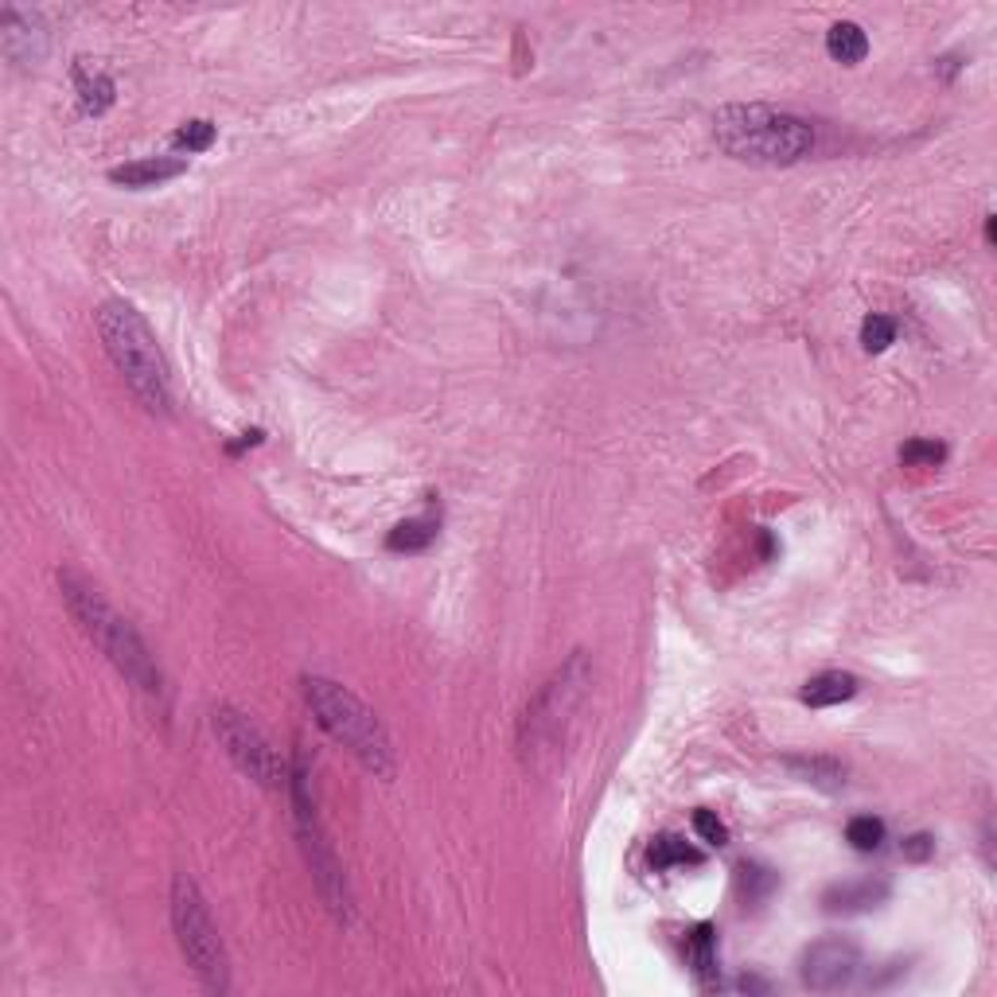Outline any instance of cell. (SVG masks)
Returning a JSON list of instances; mask_svg holds the SVG:
<instances>
[{
    "label": "cell",
    "instance_id": "cell-14",
    "mask_svg": "<svg viewBox=\"0 0 997 997\" xmlns=\"http://www.w3.org/2000/svg\"><path fill=\"white\" fill-rule=\"evenodd\" d=\"M827 52H830V59L845 63V67H857V63L869 55V35L861 32L853 20H838V24L827 32Z\"/></svg>",
    "mask_w": 997,
    "mask_h": 997
},
{
    "label": "cell",
    "instance_id": "cell-2",
    "mask_svg": "<svg viewBox=\"0 0 997 997\" xmlns=\"http://www.w3.org/2000/svg\"><path fill=\"white\" fill-rule=\"evenodd\" d=\"M713 141L729 160L760 164V168H787L810 156L815 129L802 118L776 106H721L713 113Z\"/></svg>",
    "mask_w": 997,
    "mask_h": 997
},
{
    "label": "cell",
    "instance_id": "cell-5",
    "mask_svg": "<svg viewBox=\"0 0 997 997\" xmlns=\"http://www.w3.org/2000/svg\"><path fill=\"white\" fill-rule=\"evenodd\" d=\"M588 686V658L585 651H573V658L565 666H557L550 674L542 690L534 694V701L527 706L519 724V756L527 764L542 767V760L554 756L557 744L565 741V729H569L573 713H577L580 698H585Z\"/></svg>",
    "mask_w": 997,
    "mask_h": 997
},
{
    "label": "cell",
    "instance_id": "cell-1",
    "mask_svg": "<svg viewBox=\"0 0 997 997\" xmlns=\"http://www.w3.org/2000/svg\"><path fill=\"white\" fill-rule=\"evenodd\" d=\"M98 340H102L110 363L121 370V378L129 383V390L137 394L141 406L148 413H171V370L164 358L160 343H156L153 328L145 324V315L125 300H106L95 312Z\"/></svg>",
    "mask_w": 997,
    "mask_h": 997
},
{
    "label": "cell",
    "instance_id": "cell-17",
    "mask_svg": "<svg viewBox=\"0 0 997 997\" xmlns=\"http://www.w3.org/2000/svg\"><path fill=\"white\" fill-rule=\"evenodd\" d=\"M75 86H78V102H82L86 113H106L113 106V82L102 75V70H75Z\"/></svg>",
    "mask_w": 997,
    "mask_h": 997
},
{
    "label": "cell",
    "instance_id": "cell-16",
    "mask_svg": "<svg viewBox=\"0 0 997 997\" xmlns=\"http://www.w3.org/2000/svg\"><path fill=\"white\" fill-rule=\"evenodd\" d=\"M686 959H690L694 974L701 982H709L717 974V931L713 923H698V928L686 935Z\"/></svg>",
    "mask_w": 997,
    "mask_h": 997
},
{
    "label": "cell",
    "instance_id": "cell-24",
    "mask_svg": "<svg viewBox=\"0 0 997 997\" xmlns=\"http://www.w3.org/2000/svg\"><path fill=\"white\" fill-rule=\"evenodd\" d=\"M694 830H698V838H701V842H709V845H724V842H729V827L717 819L713 810H698V815H694Z\"/></svg>",
    "mask_w": 997,
    "mask_h": 997
},
{
    "label": "cell",
    "instance_id": "cell-19",
    "mask_svg": "<svg viewBox=\"0 0 997 997\" xmlns=\"http://www.w3.org/2000/svg\"><path fill=\"white\" fill-rule=\"evenodd\" d=\"M651 865L655 869H674V865H698L701 861V853L694 850V845H686L683 838H655V845H651Z\"/></svg>",
    "mask_w": 997,
    "mask_h": 997
},
{
    "label": "cell",
    "instance_id": "cell-9",
    "mask_svg": "<svg viewBox=\"0 0 997 997\" xmlns=\"http://www.w3.org/2000/svg\"><path fill=\"white\" fill-rule=\"evenodd\" d=\"M861 971V951L857 943L842 935H827L819 943H810L802 951V986L815 989V994H834V989H845Z\"/></svg>",
    "mask_w": 997,
    "mask_h": 997
},
{
    "label": "cell",
    "instance_id": "cell-10",
    "mask_svg": "<svg viewBox=\"0 0 997 997\" xmlns=\"http://www.w3.org/2000/svg\"><path fill=\"white\" fill-rule=\"evenodd\" d=\"M0 43L12 63H40L47 52V32L35 12H24L16 4H4L0 12Z\"/></svg>",
    "mask_w": 997,
    "mask_h": 997
},
{
    "label": "cell",
    "instance_id": "cell-21",
    "mask_svg": "<svg viewBox=\"0 0 997 997\" xmlns=\"http://www.w3.org/2000/svg\"><path fill=\"white\" fill-rule=\"evenodd\" d=\"M896 343V324L888 320V315H865V324H861V347L869 351V355H880V351H888Z\"/></svg>",
    "mask_w": 997,
    "mask_h": 997
},
{
    "label": "cell",
    "instance_id": "cell-4",
    "mask_svg": "<svg viewBox=\"0 0 997 997\" xmlns=\"http://www.w3.org/2000/svg\"><path fill=\"white\" fill-rule=\"evenodd\" d=\"M304 698L312 706L315 721L332 741H340L358 764L375 772V776L390 779L394 776V749L386 736L383 721L375 717V709H367L347 686L332 683V678H304Z\"/></svg>",
    "mask_w": 997,
    "mask_h": 997
},
{
    "label": "cell",
    "instance_id": "cell-25",
    "mask_svg": "<svg viewBox=\"0 0 997 997\" xmlns=\"http://www.w3.org/2000/svg\"><path fill=\"white\" fill-rule=\"evenodd\" d=\"M741 885H744V893H749V900H760L764 893L776 888V873L760 869V865H741Z\"/></svg>",
    "mask_w": 997,
    "mask_h": 997
},
{
    "label": "cell",
    "instance_id": "cell-8",
    "mask_svg": "<svg viewBox=\"0 0 997 997\" xmlns=\"http://www.w3.org/2000/svg\"><path fill=\"white\" fill-rule=\"evenodd\" d=\"M211 729L214 736L222 741V749H226V756L234 760V764L246 772L254 784L269 787V791H277V787H289V767H285V760L277 756V749L269 741H265V733L257 729L254 721H250L246 713H239L234 706H214L211 709Z\"/></svg>",
    "mask_w": 997,
    "mask_h": 997
},
{
    "label": "cell",
    "instance_id": "cell-18",
    "mask_svg": "<svg viewBox=\"0 0 997 997\" xmlns=\"http://www.w3.org/2000/svg\"><path fill=\"white\" fill-rule=\"evenodd\" d=\"M436 538V522L433 519H406L390 530L386 546L398 550V554H413V550H425Z\"/></svg>",
    "mask_w": 997,
    "mask_h": 997
},
{
    "label": "cell",
    "instance_id": "cell-27",
    "mask_svg": "<svg viewBox=\"0 0 997 997\" xmlns=\"http://www.w3.org/2000/svg\"><path fill=\"white\" fill-rule=\"evenodd\" d=\"M986 242H989V246L997 242V219H994V214L986 219Z\"/></svg>",
    "mask_w": 997,
    "mask_h": 997
},
{
    "label": "cell",
    "instance_id": "cell-6",
    "mask_svg": "<svg viewBox=\"0 0 997 997\" xmlns=\"http://www.w3.org/2000/svg\"><path fill=\"white\" fill-rule=\"evenodd\" d=\"M171 931H176V943L188 959V966L199 974L207 994H226L231 989V966H226V946L219 939L211 912H207V900L199 893V885L179 873L171 880Z\"/></svg>",
    "mask_w": 997,
    "mask_h": 997
},
{
    "label": "cell",
    "instance_id": "cell-11",
    "mask_svg": "<svg viewBox=\"0 0 997 997\" xmlns=\"http://www.w3.org/2000/svg\"><path fill=\"white\" fill-rule=\"evenodd\" d=\"M184 171H188V160H179V156H148V160H133L113 168L110 179L113 184H125V188H156V184L184 176Z\"/></svg>",
    "mask_w": 997,
    "mask_h": 997
},
{
    "label": "cell",
    "instance_id": "cell-26",
    "mask_svg": "<svg viewBox=\"0 0 997 997\" xmlns=\"http://www.w3.org/2000/svg\"><path fill=\"white\" fill-rule=\"evenodd\" d=\"M931 853H935V838H931V834L904 838V857H908V861H928Z\"/></svg>",
    "mask_w": 997,
    "mask_h": 997
},
{
    "label": "cell",
    "instance_id": "cell-23",
    "mask_svg": "<svg viewBox=\"0 0 997 997\" xmlns=\"http://www.w3.org/2000/svg\"><path fill=\"white\" fill-rule=\"evenodd\" d=\"M176 148H184V153H203V148L214 145V125L211 121H188V125L176 129Z\"/></svg>",
    "mask_w": 997,
    "mask_h": 997
},
{
    "label": "cell",
    "instance_id": "cell-12",
    "mask_svg": "<svg viewBox=\"0 0 997 997\" xmlns=\"http://www.w3.org/2000/svg\"><path fill=\"white\" fill-rule=\"evenodd\" d=\"M857 694V678L845 671H822L815 674L807 686L799 690L802 706H815V709H827V706H842Z\"/></svg>",
    "mask_w": 997,
    "mask_h": 997
},
{
    "label": "cell",
    "instance_id": "cell-22",
    "mask_svg": "<svg viewBox=\"0 0 997 997\" xmlns=\"http://www.w3.org/2000/svg\"><path fill=\"white\" fill-rule=\"evenodd\" d=\"M946 448L939 441H923V436H916V441H908L900 448V461L908 464V468H935V464H943Z\"/></svg>",
    "mask_w": 997,
    "mask_h": 997
},
{
    "label": "cell",
    "instance_id": "cell-13",
    "mask_svg": "<svg viewBox=\"0 0 997 997\" xmlns=\"http://www.w3.org/2000/svg\"><path fill=\"white\" fill-rule=\"evenodd\" d=\"M885 896H888L885 885L861 880V885H834V888H827L822 904H827L830 912H865V908H877Z\"/></svg>",
    "mask_w": 997,
    "mask_h": 997
},
{
    "label": "cell",
    "instance_id": "cell-15",
    "mask_svg": "<svg viewBox=\"0 0 997 997\" xmlns=\"http://www.w3.org/2000/svg\"><path fill=\"white\" fill-rule=\"evenodd\" d=\"M787 767H791L802 784H815V787H822V791H838V787L845 784V767L830 756H791Z\"/></svg>",
    "mask_w": 997,
    "mask_h": 997
},
{
    "label": "cell",
    "instance_id": "cell-7",
    "mask_svg": "<svg viewBox=\"0 0 997 997\" xmlns=\"http://www.w3.org/2000/svg\"><path fill=\"white\" fill-rule=\"evenodd\" d=\"M289 791H292V807H297V838H300V850H304L308 869H312L315 888H320L324 904L335 912V920L351 923L355 904H351L347 877H343V869H340V857H335V850L328 845L324 827H320V815H315V802H312V795H308L304 764H297V772L289 776Z\"/></svg>",
    "mask_w": 997,
    "mask_h": 997
},
{
    "label": "cell",
    "instance_id": "cell-3",
    "mask_svg": "<svg viewBox=\"0 0 997 997\" xmlns=\"http://www.w3.org/2000/svg\"><path fill=\"white\" fill-rule=\"evenodd\" d=\"M59 588H63V600H67L70 616H75L78 628L86 631V640L95 643V647L102 651V655L110 658V663L118 666V671L125 674L137 690L160 694L164 690L160 666H156V658L148 655L145 640L133 631V623H129L125 616L113 612L110 600H106L102 592L90 585V580L78 577V573L63 569Z\"/></svg>",
    "mask_w": 997,
    "mask_h": 997
},
{
    "label": "cell",
    "instance_id": "cell-20",
    "mask_svg": "<svg viewBox=\"0 0 997 997\" xmlns=\"http://www.w3.org/2000/svg\"><path fill=\"white\" fill-rule=\"evenodd\" d=\"M845 842L861 853L880 850V842H885V822L873 819V815H857V819H850V827H845Z\"/></svg>",
    "mask_w": 997,
    "mask_h": 997
}]
</instances>
